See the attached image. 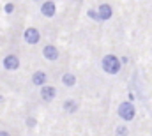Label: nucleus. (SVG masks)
Listing matches in <instances>:
<instances>
[{"label": "nucleus", "instance_id": "nucleus-1", "mask_svg": "<svg viewBox=\"0 0 152 136\" xmlns=\"http://www.w3.org/2000/svg\"><path fill=\"white\" fill-rule=\"evenodd\" d=\"M122 60L113 55V53H108V55H104L103 58H101V67L103 71L106 72V74H110V76H115V74H118L120 72V69H122Z\"/></svg>", "mask_w": 152, "mask_h": 136}, {"label": "nucleus", "instance_id": "nucleus-2", "mask_svg": "<svg viewBox=\"0 0 152 136\" xmlns=\"http://www.w3.org/2000/svg\"><path fill=\"white\" fill-rule=\"evenodd\" d=\"M117 115L124 120V122H131V120H134V117H136V108H134V104L129 101H122L118 106H117Z\"/></svg>", "mask_w": 152, "mask_h": 136}, {"label": "nucleus", "instance_id": "nucleus-3", "mask_svg": "<svg viewBox=\"0 0 152 136\" xmlns=\"http://www.w3.org/2000/svg\"><path fill=\"white\" fill-rule=\"evenodd\" d=\"M39 12L44 18H53L57 14V4L53 0H42L41 2V7H39Z\"/></svg>", "mask_w": 152, "mask_h": 136}, {"label": "nucleus", "instance_id": "nucleus-4", "mask_svg": "<svg viewBox=\"0 0 152 136\" xmlns=\"http://www.w3.org/2000/svg\"><path fill=\"white\" fill-rule=\"evenodd\" d=\"M2 66H4L5 71H18L20 66H21V62H20V57H18V55L9 53V55H5V57H4Z\"/></svg>", "mask_w": 152, "mask_h": 136}, {"label": "nucleus", "instance_id": "nucleus-5", "mask_svg": "<svg viewBox=\"0 0 152 136\" xmlns=\"http://www.w3.org/2000/svg\"><path fill=\"white\" fill-rule=\"evenodd\" d=\"M23 41H25L27 44H30V46L39 44V41H41V32H39L36 27H28V29H25V32H23Z\"/></svg>", "mask_w": 152, "mask_h": 136}, {"label": "nucleus", "instance_id": "nucleus-6", "mask_svg": "<svg viewBox=\"0 0 152 136\" xmlns=\"http://www.w3.org/2000/svg\"><path fill=\"white\" fill-rule=\"evenodd\" d=\"M42 57L50 62H55V60L60 58V50L55 44H44L42 46Z\"/></svg>", "mask_w": 152, "mask_h": 136}, {"label": "nucleus", "instance_id": "nucleus-7", "mask_svg": "<svg viewBox=\"0 0 152 136\" xmlns=\"http://www.w3.org/2000/svg\"><path fill=\"white\" fill-rule=\"evenodd\" d=\"M39 97H41V101H44V102L55 101V97H57V88L46 83L44 87H41V90H39Z\"/></svg>", "mask_w": 152, "mask_h": 136}, {"label": "nucleus", "instance_id": "nucleus-8", "mask_svg": "<svg viewBox=\"0 0 152 136\" xmlns=\"http://www.w3.org/2000/svg\"><path fill=\"white\" fill-rule=\"evenodd\" d=\"M30 80H32L34 87H44L48 83V72L46 71H34Z\"/></svg>", "mask_w": 152, "mask_h": 136}, {"label": "nucleus", "instance_id": "nucleus-9", "mask_svg": "<svg viewBox=\"0 0 152 136\" xmlns=\"http://www.w3.org/2000/svg\"><path fill=\"white\" fill-rule=\"evenodd\" d=\"M97 12H99L101 21H108V20H112V16H113V7L104 2V4H101V5L97 7Z\"/></svg>", "mask_w": 152, "mask_h": 136}, {"label": "nucleus", "instance_id": "nucleus-10", "mask_svg": "<svg viewBox=\"0 0 152 136\" xmlns=\"http://www.w3.org/2000/svg\"><path fill=\"white\" fill-rule=\"evenodd\" d=\"M62 108H64V111L67 115H75L76 111L80 110V102L76 101V99H66L64 104H62Z\"/></svg>", "mask_w": 152, "mask_h": 136}, {"label": "nucleus", "instance_id": "nucleus-11", "mask_svg": "<svg viewBox=\"0 0 152 136\" xmlns=\"http://www.w3.org/2000/svg\"><path fill=\"white\" fill-rule=\"evenodd\" d=\"M62 85L67 88H73L76 85V74L75 72H64L62 74Z\"/></svg>", "mask_w": 152, "mask_h": 136}, {"label": "nucleus", "instance_id": "nucleus-12", "mask_svg": "<svg viewBox=\"0 0 152 136\" xmlns=\"http://www.w3.org/2000/svg\"><path fill=\"white\" fill-rule=\"evenodd\" d=\"M115 136H129V129H127V126H117V129H115Z\"/></svg>", "mask_w": 152, "mask_h": 136}, {"label": "nucleus", "instance_id": "nucleus-13", "mask_svg": "<svg viewBox=\"0 0 152 136\" xmlns=\"http://www.w3.org/2000/svg\"><path fill=\"white\" fill-rule=\"evenodd\" d=\"M87 16L92 20V21H101V18H99V12H97V9H88L87 11Z\"/></svg>", "mask_w": 152, "mask_h": 136}, {"label": "nucleus", "instance_id": "nucleus-14", "mask_svg": "<svg viewBox=\"0 0 152 136\" xmlns=\"http://www.w3.org/2000/svg\"><path fill=\"white\" fill-rule=\"evenodd\" d=\"M25 124H27V127H28V129H34V127L37 126V120H36L34 117H27V120H25Z\"/></svg>", "mask_w": 152, "mask_h": 136}, {"label": "nucleus", "instance_id": "nucleus-15", "mask_svg": "<svg viewBox=\"0 0 152 136\" xmlns=\"http://www.w3.org/2000/svg\"><path fill=\"white\" fill-rule=\"evenodd\" d=\"M4 12H5V14H12V12H14V4H12V2H7V4L4 5Z\"/></svg>", "mask_w": 152, "mask_h": 136}, {"label": "nucleus", "instance_id": "nucleus-16", "mask_svg": "<svg viewBox=\"0 0 152 136\" xmlns=\"http://www.w3.org/2000/svg\"><path fill=\"white\" fill-rule=\"evenodd\" d=\"M120 60H122V64H129V57H126V55L120 57Z\"/></svg>", "mask_w": 152, "mask_h": 136}, {"label": "nucleus", "instance_id": "nucleus-17", "mask_svg": "<svg viewBox=\"0 0 152 136\" xmlns=\"http://www.w3.org/2000/svg\"><path fill=\"white\" fill-rule=\"evenodd\" d=\"M0 136H11V133L5 131V129H0Z\"/></svg>", "mask_w": 152, "mask_h": 136}, {"label": "nucleus", "instance_id": "nucleus-18", "mask_svg": "<svg viewBox=\"0 0 152 136\" xmlns=\"http://www.w3.org/2000/svg\"><path fill=\"white\" fill-rule=\"evenodd\" d=\"M5 101V97H4V96H2V94H0V104H2V102Z\"/></svg>", "mask_w": 152, "mask_h": 136}, {"label": "nucleus", "instance_id": "nucleus-19", "mask_svg": "<svg viewBox=\"0 0 152 136\" xmlns=\"http://www.w3.org/2000/svg\"><path fill=\"white\" fill-rule=\"evenodd\" d=\"M32 2H42V0H32Z\"/></svg>", "mask_w": 152, "mask_h": 136}]
</instances>
